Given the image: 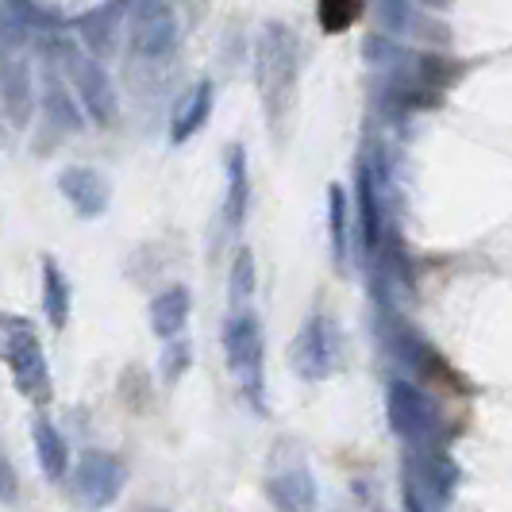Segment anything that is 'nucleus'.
Here are the masks:
<instances>
[{
    "label": "nucleus",
    "instance_id": "1",
    "mask_svg": "<svg viewBox=\"0 0 512 512\" xmlns=\"http://www.w3.org/2000/svg\"><path fill=\"white\" fill-rule=\"evenodd\" d=\"M4 362H8V370L16 378V389L24 393L27 401H35V405L51 401L54 385L47 355H43V343L35 339L31 324L16 320V316H8V324H4Z\"/></svg>",
    "mask_w": 512,
    "mask_h": 512
},
{
    "label": "nucleus",
    "instance_id": "2",
    "mask_svg": "<svg viewBox=\"0 0 512 512\" xmlns=\"http://www.w3.org/2000/svg\"><path fill=\"white\" fill-rule=\"evenodd\" d=\"M385 409H389V428L405 439V443L432 447V443H439V436H443L439 409L424 397V389H416V385L405 382V378L389 382Z\"/></svg>",
    "mask_w": 512,
    "mask_h": 512
},
{
    "label": "nucleus",
    "instance_id": "3",
    "mask_svg": "<svg viewBox=\"0 0 512 512\" xmlns=\"http://www.w3.org/2000/svg\"><path fill=\"white\" fill-rule=\"evenodd\" d=\"M224 355H228V370L243 393H251L262 405V382H266V339L258 328L255 316H239L231 320L224 332Z\"/></svg>",
    "mask_w": 512,
    "mask_h": 512
},
{
    "label": "nucleus",
    "instance_id": "4",
    "mask_svg": "<svg viewBox=\"0 0 512 512\" xmlns=\"http://www.w3.org/2000/svg\"><path fill=\"white\" fill-rule=\"evenodd\" d=\"M77 497L89 509H108L124 489V462L108 451H85L77 462Z\"/></svg>",
    "mask_w": 512,
    "mask_h": 512
},
{
    "label": "nucleus",
    "instance_id": "5",
    "mask_svg": "<svg viewBox=\"0 0 512 512\" xmlns=\"http://www.w3.org/2000/svg\"><path fill=\"white\" fill-rule=\"evenodd\" d=\"M335 359H339V339H335L332 328L320 316H312L305 328L297 332L293 347H289L293 370L301 378H308V382H320V378H328L335 370Z\"/></svg>",
    "mask_w": 512,
    "mask_h": 512
},
{
    "label": "nucleus",
    "instance_id": "6",
    "mask_svg": "<svg viewBox=\"0 0 512 512\" xmlns=\"http://www.w3.org/2000/svg\"><path fill=\"white\" fill-rule=\"evenodd\" d=\"M266 493L278 512H316L320 505V489L308 470H282L266 482Z\"/></svg>",
    "mask_w": 512,
    "mask_h": 512
},
{
    "label": "nucleus",
    "instance_id": "7",
    "mask_svg": "<svg viewBox=\"0 0 512 512\" xmlns=\"http://www.w3.org/2000/svg\"><path fill=\"white\" fill-rule=\"evenodd\" d=\"M31 439H35V455H39V466H43V474L58 482L66 470H70V447H66V439L62 432L54 428L51 420H35V428H31Z\"/></svg>",
    "mask_w": 512,
    "mask_h": 512
},
{
    "label": "nucleus",
    "instance_id": "8",
    "mask_svg": "<svg viewBox=\"0 0 512 512\" xmlns=\"http://www.w3.org/2000/svg\"><path fill=\"white\" fill-rule=\"evenodd\" d=\"M189 316V293L185 289H166L162 297H154L151 305V332L158 339H174L185 328Z\"/></svg>",
    "mask_w": 512,
    "mask_h": 512
},
{
    "label": "nucleus",
    "instance_id": "9",
    "mask_svg": "<svg viewBox=\"0 0 512 512\" xmlns=\"http://www.w3.org/2000/svg\"><path fill=\"white\" fill-rule=\"evenodd\" d=\"M362 16V0H320V24L324 31H347Z\"/></svg>",
    "mask_w": 512,
    "mask_h": 512
},
{
    "label": "nucleus",
    "instance_id": "10",
    "mask_svg": "<svg viewBox=\"0 0 512 512\" xmlns=\"http://www.w3.org/2000/svg\"><path fill=\"white\" fill-rule=\"evenodd\" d=\"M43 305H47V316H51L54 328H66V320H70V293H66V282H62V274L47 266V297H43Z\"/></svg>",
    "mask_w": 512,
    "mask_h": 512
},
{
    "label": "nucleus",
    "instance_id": "11",
    "mask_svg": "<svg viewBox=\"0 0 512 512\" xmlns=\"http://www.w3.org/2000/svg\"><path fill=\"white\" fill-rule=\"evenodd\" d=\"M189 362H193V347H189V339L170 343V347L162 351V378H166V382H178L181 374L189 370Z\"/></svg>",
    "mask_w": 512,
    "mask_h": 512
},
{
    "label": "nucleus",
    "instance_id": "12",
    "mask_svg": "<svg viewBox=\"0 0 512 512\" xmlns=\"http://www.w3.org/2000/svg\"><path fill=\"white\" fill-rule=\"evenodd\" d=\"M401 501H405V512H428L424 497L416 493V486H412V482H405V489H401Z\"/></svg>",
    "mask_w": 512,
    "mask_h": 512
},
{
    "label": "nucleus",
    "instance_id": "13",
    "mask_svg": "<svg viewBox=\"0 0 512 512\" xmlns=\"http://www.w3.org/2000/svg\"><path fill=\"white\" fill-rule=\"evenodd\" d=\"M12 489H16V478H12V466L4 462V501H12Z\"/></svg>",
    "mask_w": 512,
    "mask_h": 512
}]
</instances>
